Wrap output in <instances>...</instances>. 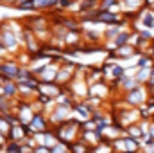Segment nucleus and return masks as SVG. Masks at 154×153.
<instances>
[{"label": "nucleus", "instance_id": "nucleus-25", "mask_svg": "<svg viewBox=\"0 0 154 153\" xmlns=\"http://www.w3.org/2000/svg\"><path fill=\"white\" fill-rule=\"evenodd\" d=\"M118 33H120V29H118V27H111V29L106 33V38H111V40H113L116 34H118Z\"/></svg>", "mask_w": 154, "mask_h": 153}, {"label": "nucleus", "instance_id": "nucleus-27", "mask_svg": "<svg viewBox=\"0 0 154 153\" xmlns=\"http://www.w3.org/2000/svg\"><path fill=\"white\" fill-rule=\"evenodd\" d=\"M147 133L151 135V139L154 141V121H151V122H149V132H147Z\"/></svg>", "mask_w": 154, "mask_h": 153}, {"label": "nucleus", "instance_id": "nucleus-8", "mask_svg": "<svg viewBox=\"0 0 154 153\" xmlns=\"http://www.w3.org/2000/svg\"><path fill=\"white\" fill-rule=\"evenodd\" d=\"M57 69H59V63L50 61V63H47L39 72H36L34 77H38V81H41V83H54L56 74H57Z\"/></svg>", "mask_w": 154, "mask_h": 153}, {"label": "nucleus", "instance_id": "nucleus-6", "mask_svg": "<svg viewBox=\"0 0 154 153\" xmlns=\"http://www.w3.org/2000/svg\"><path fill=\"white\" fill-rule=\"evenodd\" d=\"M91 112H93V110L86 105V101H81V103L72 105V119L77 121L79 124H82L84 121L91 119Z\"/></svg>", "mask_w": 154, "mask_h": 153}, {"label": "nucleus", "instance_id": "nucleus-7", "mask_svg": "<svg viewBox=\"0 0 154 153\" xmlns=\"http://www.w3.org/2000/svg\"><path fill=\"white\" fill-rule=\"evenodd\" d=\"M27 133H36V132H45L48 130V121H47V115L45 114H34L32 119L27 122Z\"/></svg>", "mask_w": 154, "mask_h": 153}, {"label": "nucleus", "instance_id": "nucleus-26", "mask_svg": "<svg viewBox=\"0 0 154 153\" xmlns=\"http://www.w3.org/2000/svg\"><path fill=\"white\" fill-rule=\"evenodd\" d=\"M32 153H50V150L47 146H34L32 148Z\"/></svg>", "mask_w": 154, "mask_h": 153}, {"label": "nucleus", "instance_id": "nucleus-20", "mask_svg": "<svg viewBox=\"0 0 154 153\" xmlns=\"http://www.w3.org/2000/svg\"><path fill=\"white\" fill-rule=\"evenodd\" d=\"M59 142V139H57V135L54 133V130L52 128H48V130H45V146L50 150L52 146H56Z\"/></svg>", "mask_w": 154, "mask_h": 153}, {"label": "nucleus", "instance_id": "nucleus-15", "mask_svg": "<svg viewBox=\"0 0 154 153\" xmlns=\"http://www.w3.org/2000/svg\"><path fill=\"white\" fill-rule=\"evenodd\" d=\"M122 142H124V150L129 153H138L140 151V144L138 139H133L129 135H122Z\"/></svg>", "mask_w": 154, "mask_h": 153}, {"label": "nucleus", "instance_id": "nucleus-5", "mask_svg": "<svg viewBox=\"0 0 154 153\" xmlns=\"http://www.w3.org/2000/svg\"><path fill=\"white\" fill-rule=\"evenodd\" d=\"M75 74V65L74 63H63V65H59V69H57V74H56V79H54V83L56 85H68L70 81H72V77Z\"/></svg>", "mask_w": 154, "mask_h": 153}, {"label": "nucleus", "instance_id": "nucleus-2", "mask_svg": "<svg viewBox=\"0 0 154 153\" xmlns=\"http://www.w3.org/2000/svg\"><path fill=\"white\" fill-rule=\"evenodd\" d=\"M72 119V105H54V108L48 112V126H57L65 121H70Z\"/></svg>", "mask_w": 154, "mask_h": 153}, {"label": "nucleus", "instance_id": "nucleus-18", "mask_svg": "<svg viewBox=\"0 0 154 153\" xmlns=\"http://www.w3.org/2000/svg\"><path fill=\"white\" fill-rule=\"evenodd\" d=\"M90 153H115V151H113V146H111V142L100 141L99 144H95L93 148H90Z\"/></svg>", "mask_w": 154, "mask_h": 153}, {"label": "nucleus", "instance_id": "nucleus-30", "mask_svg": "<svg viewBox=\"0 0 154 153\" xmlns=\"http://www.w3.org/2000/svg\"><path fill=\"white\" fill-rule=\"evenodd\" d=\"M124 153H129V151H124Z\"/></svg>", "mask_w": 154, "mask_h": 153}, {"label": "nucleus", "instance_id": "nucleus-4", "mask_svg": "<svg viewBox=\"0 0 154 153\" xmlns=\"http://www.w3.org/2000/svg\"><path fill=\"white\" fill-rule=\"evenodd\" d=\"M18 41H20L18 36H16V34H14L7 25L0 31V43L5 47V50H7V52H14V50H18V45H20Z\"/></svg>", "mask_w": 154, "mask_h": 153}, {"label": "nucleus", "instance_id": "nucleus-13", "mask_svg": "<svg viewBox=\"0 0 154 153\" xmlns=\"http://www.w3.org/2000/svg\"><path fill=\"white\" fill-rule=\"evenodd\" d=\"M27 137V128L23 126V124H13L11 126V130H9V133H7V141H13V142H22L23 139Z\"/></svg>", "mask_w": 154, "mask_h": 153}, {"label": "nucleus", "instance_id": "nucleus-14", "mask_svg": "<svg viewBox=\"0 0 154 153\" xmlns=\"http://www.w3.org/2000/svg\"><path fill=\"white\" fill-rule=\"evenodd\" d=\"M116 83H118V86H120L124 92H129V90L140 86V83L136 81V77L134 76H120L118 79H116Z\"/></svg>", "mask_w": 154, "mask_h": 153}, {"label": "nucleus", "instance_id": "nucleus-1", "mask_svg": "<svg viewBox=\"0 0 154 153\" xmlns=\"http://www.w3.org/2000/svg\"><path fill=\"white\" fill-rule=\"evenodd\" d=\"M52 130H54V133L57 135V139H59L61 142H65V144H72L74 141L79 139V135H81V124H79L77 121H74V119L65 121V122L54 126Z\"/></svg>", "mask_w": 154, "mask_h": 153}, {"label": "nucleus", "instance_id": "nucleus-17", "mask_svg": "<svg viewBox=\"0 0 154 153\" xmlns=\"http://www.w3.org/2000/svg\"><path fill=\"white\" fill-rule=\"evenodd\" d=\"M68 151L70 153H90V146L84 144L81 139H77L72 144H68Z\"/></svg>", "mask_w": 154, "mask_h": 153}, {"label": "nucleus", "instance_id": "nucleus-22", "mask_svg": "<svg viewBox=\"0 0 154 153\" xmlns=\"http://www.w3.org/2000/svg\"><path fill=\"white\" fill-rule=\"evenodd\" d=\"M32 141L36 146H45V132H36V133H31Z\"/></svg>", "mask_w": 154, "mask_h": 153}, {"label": "nucleus", "instance_id": "nucleus-29", "mask_svg": "<svg viewBox=\"0 0 154 153\" xmlns=\"http://www.w3.org/2000/svg\"><path fill=\"white\" fill-rule=\"evenodd\" d=\"M138 153H143V151H138Z\"/></svg>", "mask_w": 154, "mask_h": 153}, {"label": "nucleus", "instance_id": "nucleus-23", "mask_svg": "<svg viewBox=\"0 0 154 153\" xmlns=\"http://www.w3.org/2000/svg\"><path fill=\"white\" fill-rule=\"evenodd\" d=\"M50 153H70L68 151V144H65V142H57L56 146H52L50 148Z\"/></svg>", "mask_w": 154, "mask_h": 153}, {"label": "nucleus", "instance_id": "nucleus-19", "mask_svg": "<svg viewBox=\"0 0 154 153\" xmlns=\"http://www.w3.org/2000/svg\"><path fill=\"white\" fill-rule=\"evenodd\" d=\"M134 77H136V81H138L140 85H145L147 79L151 77V69H149V67H138V70H136Z\"/></svg>", "mask_w": 154, "mask_h": 153}, {"label": "nucleus", "instance_id": "nucleus-24", "mask_svg": "<svg viewBox=\"0 0 154 153\" xmlns=\"http://www.w3.org/2000/svg\"><path fill=\"white\" fill-rule=\"evenodd\" d=\"M140 151H143V153H154V141H151L149 144H145L143 148H140Z\"/></svg>", "mask_w": 154, "mask_h": 153}, {"label": "nucleus", "instance_id": "nucleus-3", "mask_svg": "<svg viewBox=\"0 0 154 153\" xmlns=\"http://www.w3.org/2000/svg\"><path fill=\"white\" fill-rule=\"evenodd\" d=\"M147 97H149V90L147 86L140 85L129 92H125V101H127V106H134V108H140L142 105L147 103Z\"/></svg>", "mask_w": 154, "mask_h": 153}, {"label": "nucleus", "instance_id": "nucleus-12", "mask_svg": "<svg viewBox=\"0 0 154 153\" xmlns=\"http://www.w3.org/2000/svg\"><path fill=\"white\" fill-rule=\"evenodd\" d=\"M18 69H20V65L14 61H0V77L14 79L18 74Z\"/></svg>", "mask_w": 154, "mask_h": 153}, {"label": "nucleus", "instance_id": "nucleus-10", "mask_svg": "<svg viewBox=\"0 0 154 153\" xmlns=\"http://www.w3.org/2000/svg\"><path fill=\"white\" fill-rule=\"evenodd\" d=\"M79 139H81L84 144H88L90 148H93L95 144H99V142L102 141V137H100L99 130H81Z\"/></svg>", "mask_w": 154, "mask_h": 153}, {"label": "nucleus", "instance_id": "nucleus-11", "mask_svg": "<svg viewBox=\"0 0 154 153\" xmlns=\"http://www.w3.org/2000/svg\"><path fill=\"white\" fill-rule=\"evenodd\" d=\"M36 90H38V94H41V96H47V97L54 99V97L61 92V86L56 85V83H41V81H38Z\"/></svg>", "mask_w": 154, "mask_h": 153}, {"label": "nucleus", "instance_id": "nucleus-21", "mask_svg": "<svg viewBox=\"0 0 154 153\" xmlns=\"http://www.w3.org/2000/svg\"><path fill=\"white\" fill-rule=\"evenodd\" d=\"M57 0H34V9H47L52 7Z\"/></svg>", "mask_w": 154, "mask_h": 153}, {"label": "nucleus", "instance_id": "nucleus-16", "mask_svg": "<svg viewBox=\"0 0 154 153\" xmlns=\"http://www.w3.org/2000/svg\"><path fill=\"white\" fill-rule=\"evenodd\" d=\"M134 52H136V47H133V45H129V43L120 45V47H116V49H115V54H116V56H120V58L134 56Z\"/></svg>", "mask_w": 154, "mask_h": 153}, {"label": "nucleus", "instance_id": "nucleus-9", "mask_svg": "<svg viewBox=\"0 0 154 153\" xmlns=\"http://www.w3.org/2000/svg\"><path fill=\"white\" fill-rule=\"evenodd\" d=\"M97 130H99V133H100L102 141H106V142H113L115 139L122 137V135H125V133H124V130H122L118 124H106V126L97 128Z\"/></svg>", "mask_w": 154, "mask_h": 153}, {"label": "nucleus", "instance_id": "nucleus-28", "mask_svg": "<svg viewBox=\"0 0 154 153\" xmlns=\"http://www.w3.org/2000/svg\"><path fill=\"white\" fill-rule=\"evenodd\" d=\"M113 4H115V0H104V2H102V7H104V9H108V7H109V5H113Z\"/></svg>", "mask_w": 154, "mask_h": 153}]
</instances>
